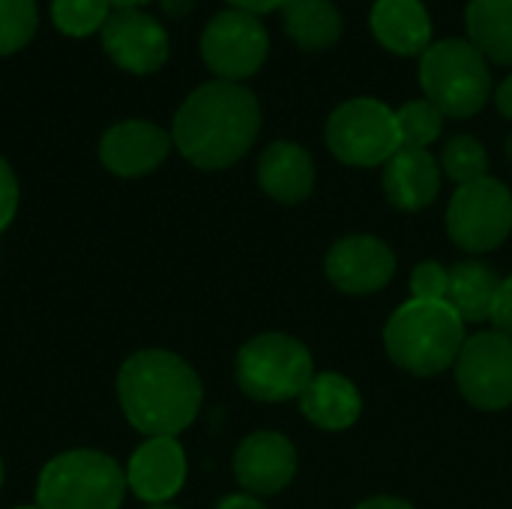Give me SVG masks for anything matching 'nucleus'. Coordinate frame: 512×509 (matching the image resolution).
Segmentation results:
<instances>
[{
    "label": "nucleus",
    "instance_id": "obj_24",
    "mask_svg": "<svg viewBox=\"0 0 512 509\" xmlns=\"http://www.w3.org/2000/svg\"><path fill=\"white\" fill-rule=\"evenodd\" d=\"M396 126L402 147H417L426 150L441 138L444 129V114L429 102V99H411L396 111Z\"/></svg>",
    "mask_w": 512,
    "mask_h": 509
},
{
    "label": "nucleus",
    "instance_id": "obj_28",
    "mask_svg": "<svg viewBox=\"0 0 512 509\" xmlns=\"http://www.w3.org/2000/svg\"><path fill=\"white\" fill-rule=\"evenodd\" d=\"M18 201H21L18 177L12 171V165L0 156V234L12 225V219L18 213Z\"/></svg>",
    "mask_w": 512,
    "mask_h": 509
},
{
    "label": "nucleus",
    "instance_id": "obj_33",
    "mask_svg": "<svg viewBox=\"0 0 512 509\" xmlns=\"http://www.w3.org/2000/svg\"><path fill=\"white\" fill-rule=\"evenodd\" d=\"M195 3L198 0H159V6L168 18H186L195 9Z\"/></svg>",
    "mask_w": 512,
    "mask_h": 509
},
{
    "label": "nucleus",
    "instance_id": "obj_1",
    "mask_svg": "<svg viewBox=\"0 0 512 509\" xmlns=\"http://www.w3.org/2000/svg\"><path fill=\"white\" fill-rule=\"evenodd\" d=\"M261 132L258 96L234 81H207L174 114L171 141L201 171L237 165Z\"/></svg>",
    "mask_w": 512,
    "mask_h": 509
},
{
    "label": "nucleus",
    "instance_id": "obj_11",
    "mask_svg": "<svg viewBox=\"0 0 512 509\" xmlns=\"http://www.w3.org/2000/svg\"><path fill=\"white\" fill-rule=\"evenodd\" d=\"M102 48L114 66L132 75L159 72L171 54L162 21L141 9H114L102 27Z\"/></svg>",
    "mask_w": 512,
    "mask_h": 509
},
{
    "label": "nucleus",
    "instance_id": "obj_13",
    "mask_svg": "<svg viewBox=\"0 0 512 509\" xmlns=\"http://www.w3.org/2000/svg\"><path fill=\"white\" fill-rule=\"evenodd\" d=\"M123 471H126V486L138 501L150 507H162L180 495L189 468L180 441L159 435L141 441Z\"/></svg>",
    "mask_w": 512,
    "mask_h": 509
},
{
    "label": "nucleus",
    "instance_id": "obj_31",
    "mask_svg": "<svg viewBox=\"0 0 512 509\" xmlns=\"http://www.w3.org/2000/svg\"><path fill=\"white\" fill-rule=\"evenodd\" d=\"M495 105H498V111H501L507 120H512V72L501 81V87L495 90Z\"/></svg>",
    "mask_w": 512,
    "mask_h": 509
},
{
    "label": "nucleus",
    "instance_id": "obj_20",
    "mask_svg": "<svg viewBox=\"0 0 512 509\" xmlns=\"http://www.w3.org/2000/svg\"><path fill=\"white\" fill-rule=\"evenodd\" d=\"M282 24L303 51H327L342 39V12L333 0H285Z\"/></svg>",
    "mask_w": 512,
    "mask_h": 509
},
{
    "label": "nucleus",
    "instance_id": "obj_2",
    "mask_svg": "<svg viewBox=\"0 0 512 509\" xmlns=\"http://www.w3.org/2000/svg\"><path fill=\"white\" fill-rule=\"evenodd\" d=\"M204 387L198 372L177 354L147 348L117 372V402L132 429L147 438H177L201 411Z\"/></svg>",
    "mask_w": 512,
    "mask_h": 509
},
{
    "label": "nucleus",
    "instance_id": "obj_16",
    "mask_svg": "<svg viewBox=\"0 0 512 509\" xmlns=\"http://www.w3.org/2000/svg\"><path fill=\"white\" fill-rule=\"evenodd\" d=\"M369 27L378 45L399 57H423L432 45V18L423 0H375Z\"/></svg>",
    "mask_w": 512,
    "mask_h": 509
},
{
    "label": "nucleus",
    "instance_id": "obj_4",
    "mask_svg": "<svg viewBox=\"0 0 512 509\" xmlns=\"http://www.w3.org/2000/svg\"><path fill=\"white\" fill-rule=\"evenodd\" d=\"M126 471L99 450H66L54 456L36 480L39 509H120Z\"/></svg>",
    "mask_w": 512,
    "mask_h": 509
},
{
    "label": "nucleus",
    "instance_id": "obj_12",
    "mask_svg": "<svg viewBox=\"0 0 512 509\" xmlns=\"http://www.w3.org/2000/svg\"><path fill=\"white\" fill-rule=\"evenodd\" d=\"M327 279L345 291V294H375L381 291L393 273H396V255L393 249L369 234H354V237H342L339 243H333V249L327 252Z\"/></svg>",
    "mask_w": 512,
    "mask_h": 509
},
{
    "label": "nucleus",
    "instance_id": "obj_37",
    "mask_svg": "<svg viewBox=\"0 0 512 509\" xmlns=\"http://www.w3.org/2000/svg\"><path fill=\"white\" fill-rule=\"evenodd\" d=\"M0 489H3V459H0Z\"/></svg>",
    "mask_w": 512,
    "mask_h": 509
},
{
    "label": "nucleus",
    "instance_id": "obj_3",
    "mask_svg": "<svg viewBox=\"0 0 512 509\" xmlns=\"http://www.w3.org/2000/svg\"><path fill=\"white\" fill-rule=\"evenodd\" d=\"M384 348L399 369L429 378L456 366L465 348V321L447 300H408L387 321Z\"/></svg>",
    "mask_w": 512,
    "mask_h": 509
},
{
    "label": "nucleus",
    "instance_id": "obj_15",
    "mask_svg": "<svg viewBox=\"0 0 512 509\" xmlns=\"http://www.w3.org/2000/svg\"><path fill=\"white\" fill-rule=\"evenodd\" d=\"M234 474L249 495H279L297 474V450L279 432H255L237 447Z\"/></svg>",
    "mask_w": 512,
    "mask_h": 509
},
{
    "label": "nucleus",
    "instance_id": "obj_39",
    "mask_svg": "<svg viewBox=\"0 0 512 509\" xmlns=\"http://www.w3.org/2000/svg\"><path fill=\"white\" fill-rule=\"evenodd\" d=\"M15 509H39V507H15Z\"/></svg>",
    "mask_w": 512,
    "mask_h": 509
},
{
    "label": "nucleus",
    "instance_id": "obj_32",
    "mask_svg": "<svg viewBox=\"0 0 512 509\" xmlns=\"http://www.w3.org/2000/svg\"><path fill=\"white\" fill-rule=\"evenodd\" d=\"M216 509H267L255 495H228V498H222L219 501V507Z\"/></svg>",
    "mask_w": 512,
    "mask_h": 509
},
{
    "label": "nucleus",
    "instance_id": "obj_22",
    "mask_svg": "<svg viewBox=\"0 0 512 509\" xmlns=\"http://www.w3.org/2000/svg\"><path fill=\"white\" fill-rule=\"evenodd\" d=\"M501 279L495 270H489L480 261H462L450 267V291L447 303L456 309V315L468 324H480L492 318V306L498 297Z\"/></svg>",
    "mask_w": 512,
    "mask_h": 509
},
{
    "label": "nucleus",
    "instance_id": "obj_25",
    "mask_svg": "<svg viewBox=\"0 0 512 509\" xmlns=\"http://www.w3.org/2000/svg\"><path fill=\"white\" fill-rule=\"evenodd\" d=\"M441 168L447 171L450 180H456L459 186H465V183H474V180L489 177V153H486V147L477 138L456 135V138H450L444 144Z\"/></svg>",
    "mask_w": 512,
    "mask_h": 509
},
{
    "label": "nucleus",
    "instance_id": "obj_10",
    "mask_svg": "<svg viewBox=\"0 0 512 509\" xmlns=\"http://www.w3.org/2000/svg\"><path fill=\"white\" fill-rule=\"evenodd\" d=\"M462 396L480 411H504L512 405V339L489 330L465 339L456 360Z\"/></svg>",
    "mask_w": 512,
    "mask_h": 509
},
{
    "label": "nucleus",
    "instance_id": "obj_27",
    "mask_svg": "<svg viewBox=\"0 0 512 509\" xmlns=\"http://www.w3.org/2000/svg\"><path fill=\"white\" fill-rule=\"evenodd\" d=\"M450 291V270H444L438 261H423L411 273V300L426 303H444Z\"/></svg>",
    "mask_w": 512,
    "mask_h": 509
},
{
    "label": "nucleus",
    "instance_id": "obj_9",
    "mask_svg": "<svg viewBox=\"0 0 512 509\" xmlns=\"http://www.w3.org/2000/svg\"><path fill=\"white\" fill-rule=\"evenodd\" d=\"M270 54V36L258 15L240 9L216 12L201 33V57L219 81L252 78Z\"/></svg>",
    "mask_w": 512,
    "mask_h": 509
},
{
    "label": "nucleus",
    "instance_id": "obj_6",
    "mask_svg": "<svg viewBox=\"0 0 512 509\" xmlns=\"http://www.w3.org/2000/svg\"><path fill=\"white\" fill-rule=\"evenodd\" d=\"M240 390L255 402H288L315 378L309 348L285 333H261L249 339L234 363Z\"/></svg>",
    "mask_w": 512,
    "mask_h": 509
},
{
    "label": "nucleus",
    "instance_id": "obj_35",
    "mask_svg": "<svg viewBox=\"0 0 512 509\" xmlns=\"http://www.w3.org/2000/svg\"><path fill=\"white\" fill-rule=\"evenodd\" d=\"M144 3H150V0H111L114 9H141Z\"/></svg>",
    "mask_w": 512,
    "mask_h": 509
},
{
    "label": "nucleus",
    "instance_id": "obj_18",
    "mask_svg": "<svg viewBox=\"0 0 512 509\" xmlns=\"http://www.w3.org/2000/svg\"><path fill=\"white\" fill-rule=\"evenodd\" d=\"M258 183L279 204H300L312 195L315 162L294 141H273L258 159Z\"/></svg>",
    "mask_w": 512,
    "mask_h": 509
},
{
    "label": "nucleus",
    "instance_id": "obj_34",
    "mask_svg": "<svg viewBox=\"0 0 512 509\" xmlns=\"http://www.w3.org/2000/svg\"><path fill=\"white\" fill-rule=\"evenodd\" d=\"M354 509H414L408 501H402V498H369V501H363V504H357Z\"/></svg>",
    "mask_w": 512,
    "mask_h": 509
},
{
    "label": "nucleus",
    "instance_id": "obj_8",
    "mask_svg": "<svg viewBox=\"0 0 512 509\" xmlns=\"http://www.w3.org/2000/svg\"><path fill=\"white\" fill-rule=\"evenodd\" d=\"M450 240L465 252H492L512 231V192L495 177L456 189L447 207Z\"/></svg>",
    "mask_w": 512,
    "mask_h": 509
},
{
    "label": "nucleus",
    "instance_id": "obj_7",
    "mask_svg": "<svg viewBox=\"0 0 512 509\" xmlns=\"http://www.w3.org/2000/svg\"><path fill=\"white\" fill-rule=\"evenodd\" d=\"M327 147L330 153L354 168L387 165L393 153L402 150L396 111L381 99L357 96L333 108L327 117Z\"/></svg>",
    "mask_w": 512,
    "mask_h": 509
},
{
    "label": "nucleus",
    "instance_id": "obj_5",
    "mask_svg": "<svg viewBox=\"0 0 512 509\" xmlns=\"http://www.w3.org/2000/svg\"><path fill=\"white\" fill-rule=\"evenodd\" d=\"M420 87L444 117H474L492 96L489 60L468 39H441L420 57Z\"/></svg>",
    "mask_w": 512,
    "mask_h": 509
},
{
    "label": "nucleus",
    "instance_id": "obj_26",
    "mask_svg": "<svg viewBox=\"0 0 512 509\" xmlns=\"http://www.w3.org/2000/svg\"><path fill=\"white\" fill-rule=\"evenodd\" d=\"M39 24L36 0H0V57L21 51Z\"/></svg>",
    "mask_w": 512,
    "mask_h": 509
},
{
    "label": "nucleus",
    "instance_id": "obj_14",
    "mask_svg": "<svg viewBox=\"0 0 512 509\" xmlns=\"http://www.w3.org/2000/svg\"><path fill=\"white\" fill-rule=\"evenodd\" d=\"M171 144V132L150 120H120L105 129L99 159L117 177H144L168 159Z\"/></svg>",
    "mask_w": 512,
    "mask_h": 509
},
{
    "label": "nucleus",
    "instance_id": "obj_38",
    "mask_svg": "<svg viewBox=\"0 0 512 509\" xmlns=\"http://www.w3.org/2000/svg\"><path fill=\"white\" fill-rule=\"evenodd\" d=\"M147 509H177V507H168V504H162V507H147Z\"/></svg>",
    "mask_w": 512,
    "mask_h": 509
},
{
    "label": "nucleus",
    "instance_id": "obj_36",
    "mask_svg": "<svg viewBox=\"0 0 512 509\" xmlns=\"http://www.w3.org/2000/svg\"><path fill=\"white\" fill-rule=\"evenodd\" d=\"M507 156H510V162H512V135L507 138Z\"/></svg>",
    "mask_w": 512,
    "mask_h": 509
},
{
    "label": "nucleus",
    "instance_id": "obj_17",
    "mask_svg": "<svg viewBox=\"0 0 512 509\" xmlns=\"http://www.w3.org/2000/svg\"><path fill=\"white\" fill-rule=\"evenodd\" d=\"M441 189V165L429 150L402 147L384 165V192L387 201L399 210H423L438 198Z\"/></svg>",
    "mask_w": 512,
    "mask_h": 509
},
{
    "label": "nucleus",
    "instance_id": "obj_29",
    "mask_svg": "<svg viewBox=\"0 0 512 509\" xmlns=\"http://www.w3.org/2000/svg\"><path fill=\"white\" fill-rule=\"evenodd\" d=\"M492 324H495L498 333L512 339V276L504 279L501 288H498V297H495V306H492Z\"/></svg>",
    "mask_w": 512,
    "mask_h": 509
},
{
    "label": "nucleus",
    "instance_id": "obj_30",
    "mask_svg": "<svg viewBox=\"0 0 512 509\" xmlns=\"http://www.w3.org/2000/svg\"><path fill=\"white\" fill-rule=\"evenodd\" d=\"M231 9H240V12H252V15H264V12H273V9H282L285 0H228Z\"/></svg>",
    "mask_w": 512,
    "mask_h": 509
},
{
    "label": "nucleus",
    "instance_id": "obj_19",
    "mask_svg": "<svg viewBox=\"0 0 512 509\" xmlns=\"http://www.w3.org/2000/svg\"><path fill=\"white\" fill-rule=\"evenodd\" d=\"M300 408L309 423L327 432H342L357 423L363 411L360 390L336 372H321L309 381V387L300 393Z\"/></svg>",
    "mask_w": 512,
    "mask_h": 509
},
{
    "label": "nucleus",
    "instance_id": "obj_21",
    "mask_svg": "<svg viewBox=\"0 0 512 509\" xmlns=\"http://www.w3.org/2000/svg\"><path fill=\"white\" fill-rule=\"evenodd\" d=\"M468 42L498 66H512V0H471L465 9Z\"/></svg>",
    "mask_w": 512,
    "mask_h": 509
},
{
    "label": "nucleus",
    "instance_id": "obj_23",
    "mask_svg": "<svg viewBox=\"0 0 512 509\" xmlns=\"http://www.w3.org/2000/svg\"><path fill=\"white\" fill-rule=\"evenodd\" d=\"M114 12L111 0H51V21L63 36L84 39L102 33L108 15Z\"/></svg>",
    "mask_w": 512,
    "mask_h": 509
}]
</instances>
